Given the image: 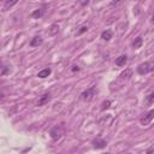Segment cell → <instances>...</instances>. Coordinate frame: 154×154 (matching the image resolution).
Masks as SVG:
<instances>
[{
    "label": "cell",
    "mask_w": 154,
    "mask_h": 154,
    "mask_svg": "<svg viewBox=\"0 0 154 154\" xmlns=\"http://www.w3.org/2000/svg\"><path fill=\"white\" fill-rule=\"evenodd\" d=\"M65 131H66L65 123L57 124V125H54V126L51 129V131H49L51 138H52L53 141H59V140L65 135Z\"/></svg>",
    "instance_id": "obj_1"
},
{
    "label": "cell",
    "mask_w": 154,
    "mask_h": 154,
    "mask_svg": "<svg viewBox=\"0 0 154 154\" xmlns=\"http://www.w3.org/2000/svg\"><path fill=\"white\" fill-rule=\"evenodd\" d=\"M154 69V64L150 63V61H144V63H141L137 67H136V71L138 75H147L148 72L153 71Z\"/></svg>",
    "instance_id": "obj_2"
},
{
    "label": "cell",
    "mask_w": 154,
    "mask_h": 154,
    "mask_svg": "<svg viewBox=\"0 0 154 154\" xmlns=\"http://www.w3.org/2000/svg\"><path fill=\"white\" fill-rule=\"evenodd\" d=\"M95 94H96V88H95V85H93V87H89L88 89H85L84 91H82L79 96L83 101H91L93 97L95 96Z\"/></svg>",
    "instance_id": "obj_3"
},
{
    "label": "cell",
    "mask_w": 154,
    "mask_h": 154,
    "mask_svg": "<svg viewBox=\"0 0 154 154\" xmlns=\"http://www.w3.org/2000/svg\"><path fill=\"white\" fill-rule=\"evenodd\" d=\"M153 119H154V108H153V109H149L148 112H146L144 114L141 116V118H140V124H141L142 126H147V125L150 124V122H152Z\"/></svg>",
    "instance_id": "obj_4"
},
{
    "label": "cell",
    "mask_w": 154,
    "mask_h": 154,
    "mask_svg": "<svg viewBox=\"0 0 154 154\" xmlns=\"http://www.w3.org/2000/svg\"><path fill=\"white\" fill-rule=\"evenodd\" d=\"M51 99H52L51 94H49V93H45V94H43V95H41V96H40V99L37 100L36 106H43V105L48 103V102L51 101Z\"/></svg>",
    "instance_id": "obj_5"
},
{
    "label": "cell",
    "mask_w": 154,
    "mask_h": 154,
    "mask_svg": "<svg viewBox=\"0 0 154 154\" xmlns=\"http://www.w3.org/2000/svg\"><path fill=\"white\" fill-rule=\"evenodd\" d=\"M91 143H93V147H94V148H96V149H102V148H105V147L107 146V142H106L105 140L100 138V137L95 138Z\"/></svg>",
    "instance_id": "obj_6"
},
{
    "label": "cell",
    "mask_w": 154,
    "mask_h": 154,
    "mask_svg": "<svg viewBox=\"0 0 154 154\" xmlns=\"http://www.w3.org/2000/svg\"><path fill=\"white\" fill-rule=\"evenodd\" d=\"M45 8L43 7H40V8H36V10H34L32 12H31V17L32 18H35V19H38V18H41L43 14H45Z\"/></svg>",
    "instance_id": "obj_7"
},
{
    "label": "cell",
    "mask_w": 154,
    "mask_h": 154,
    "mask_svg": "<svg viewBox=\"0 0 154 154\" xmlns=\"http://www.w3.org/2000/svg\"><path fill=\"white\" fill-rule=\"evenodd\" d=\"M58 31H59V24L58 23H53L51 26H49V29H48V35H51V36H54V35H57L58 34Z\"/></svg>",
    "instance_id": "obj_8"
},
{
    "label": "cell",
    "mask_w": 154,
    "mask_h": 154,
    "mask_svg": "<svg viewBox=\"0 0 154 154\" xmlns=\"http://www.w3.org/2000/svg\"><path fill=\"white\" fill-rule=\"evenodd\" d=\"M112 35H113L112 30H111V29H106V30H103V31L101 32V38H102L103 41H109V40L112 38Z\"/></svg>",
    "instance_id": "obj_9"
},
{
    "label": "cell",
    "mask_w": 154,
    "mask_h": 154,
    "mask_svg": "<svg viewBox=\"0 0 154 154\" xmlns=\"http://www.w3.org/2000/svg\"><path fill=\"white\" fill-rule=\"evenodd\" d=\"M42 42H43V40H42L41 36H35V37L31 38L30 46H31V47H38L40 45H42Z\"/></svg>",
    "instance_id": "obj_10"
},
{
    "label": "cell",
    "mask_w": 154,
    "mask_h": 154,
    "mask_svg": "<svg viewBox=\"0 0 154 154\" xmlns=\"http://www.w3.org/2000/svg\"><path fill=\"white\" fill-rule=\"evenodd\" d=\"M126 61H128V57L125 54H123V55H119L116 59V65L117 66H124L126 64Z\"/></svg>",
    "instance_id": "obj_11"
},
{
    "label": "cell",
    "mask_w": 154,
    "mask_h": 154,
    "mask_svg": "<svg viewBox=\"0 0 154 154\" xmlns=\"http://www.w3.org/2000/svg\"><path fill=\"white\" fill-rule=\"evenodd\" d=\"M51 72H52L51 67H46V69H43V70L38 71L37 77H38V78H46V77H48V76L51 75Z\"/></svg>",
    "instance_id": "obj_12"
},
{
    "label": "cell",
    "mask_w": 154,
    "mask_h": 154,
    "mask_svg": "<svg viewBox=\"0 0 154 154\" xmlns=\"http://www.w3.org/2000/svg\"><path fill=\"white\" fill-rule=\"evenodd\" d=\"M120 78H123V79H129L130 77H132V70L131 69H125L122 73H120V76H119Z\"/></svg>",
    "instance_id": "obj_13"
},
{
    "label": "cell",
    "mask_w": 154,
    "mask_h": 154,
    "mask_svg": "<svg viewBox=\"0 0 154 154\" xmlns=\"http://www.w3.org/2000/svg\"><path fill=\"white\" fill-rule=\"evenodd\" d=\"M142 43H143V38H142L141 36H137V37L132 41L131 45H132V47H134L135 49H137V48H140V47L142 46Z\"/></svg>",
    "instance_id": "obj_14"
},
{
    "label": "cell",
    "mask_w": 154,
    "mask_h": 154,
    "mask_svg": "<svg viewBox=\"0 0 154 154\" xmlns=\"http://www.w3.org/2000/svg\"><path fill=\"white\" fill-rule=\"evenodd\" d=\"M7 72H10V67L6 66L5 64H1V72H0V75L1 76H5Z\"/></svg>",
    "instance_id": "obj_15"
},
{
    "label": "cell",
    "mask_w": 154,
    "mask_h": 154,
    "mask_svg": "<svg viewBox=\"0 0 154 154\" xmlns=\"http://www.w3.org/2000/svg\"><path fill=\"white\" fill-rule=\"evenodd\" d=\"M109 106H111V101H109V100L103 101V102L101 103V111H105V109L109 108Z\"/></svg>",
    "instance_id": "obj_16"
},
{
    "label": "cell",
    "mask_w": 154,
    "mask_h": 154,
    "mask_svg": "<svg viewBox=\"0 0 154 154\" xmlns=\"http://www.w3.org/2000/svg\"><path fill=\"white\" fill-rule=\"evenodd\" d=\"M146 102H147L148 105H150V103H153V102H154V91H153V93H150V94L146 97Z\"/></svg>",
    "instance_id": "obj_17"
},
{
    "label": "cell",
    "mask_w": 154,
    "mask_h": 154,
    "mask_svg": "<svg viewBox=\"0 0 154 154\" xmlns=\"http://www.w3.org/2000/svg\"><path fill=\"white\" fill-rule=\"evenodd\" d=\"M16 4H17V1H16V0H13V1H5V6H4V10H7L8 7H11V6L16 5Z\"/></svg>",
    "instance_id": "obj_18"
},
{
    "label": "cell",
    "mask_w": 154,
    "mask_h": 154,
    "mask_svg": "<svg viewBox=\"0 0 154 154\" xmlns=\"http://www.w3.org/2000/svg\"><path fill=\"white\" fill-rule=\"evenodd\" d=\"M87 30H88V26H87V25H83V26H81V28H79V30L77 31V35H82V34H83V32H85Z\"/></svg>",
    "instance_id": "obj_19"
},
{
    "label": "cell",
    "mask_w": 154,
    "mask_h": 154,
    "mask_svg": "<svg viewBox=\"0 0 154 154\" xmlns=\"http://www.w3.org/2000/svg\"><path fill=\"white\" fill-rule=\"evenodd\" d=\"M79 70H81V69H79L78 66H76V65H73V66H72V69H71V71H72V72H76V71L78 72Z\"/></svg>",
    "instance_id": "obj_20"
},
{
    "label": "cell",
    "mask_w": 154,
    "mask_h": 154,
    "mask_svg": "<svg viewBox=\"0 0 154 154\" xmlns=\"http://www.w3.org/2000/svg\"><path fill=\"white\" fill-rule=\"evenodd\" d=\"M150 22H152V23H153V24H154V14H153V16H152V19H150Z\"/></svg>",
    "instance_id": "obj_21"
},
{
    "label": "cell",
    "mask_w": 154,
    "mask_h": 154,
    "mask_svg": "<svg viewBox=\"0 0 154 154\" xmlns=\"http://www.w3.org/2000/svg\"><path fill=\"white\" fill-rule=\"evenodd\" d=\"M102 154H108V153H102Z\"/></svg>",
    "instance_id": "obj_22"
}]
</instances>
